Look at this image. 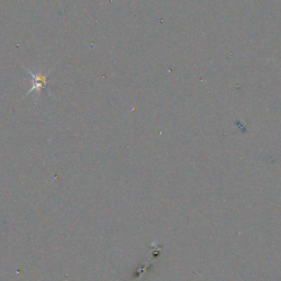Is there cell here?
<instances>
[{
	"label": "cell",
	"instance_id": "cell-1",
	"mask_svg": "<svg viewBox=\"0 0 281 281\" xmlns=\"http://www.w3.org/2000/svg\"><path fill=\"white\" fill-rule=\"evenodd\" d=\"M28 73H29L30 76L33 78V86L31 87V89L28 92V95H31L33 91H37V95H40V92L42 89H43L46 85V82H48V75H42L39 72H33V70H31L29 68H27Z\"/></svg>",
	"mask_w": 281,
	"mask_h": 281
}]
</instances>
